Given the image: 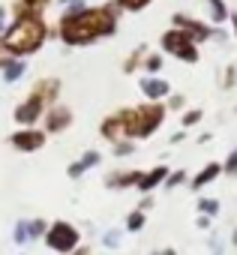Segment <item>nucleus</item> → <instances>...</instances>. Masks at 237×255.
<instances>
[{"label":"nucleus","instance_id":"26","mask_svg":"<svg viewBox=\"0 0 237 255\" xmlns=\"http://www.w3.org/2000/svg\"><path fill=\"white\" fill-rule=\"evenodd\" d=\"M102 243H105L108 249H114L117 243H120V231H105V237H102Z\"/></svg>","mask_w":237,"mask_h":255},{"label":"nucleus","instance_id":"7","mask_svg":"<svg viewBox=\"0 0 237 255\" xmlns=\"http://www.w3.org/2000/svg\"><path fill=\"white\" fill-rule=\"evenodd\" d=\"M12 147L15 150H21V153H33V150H42V144H45V132L42 129H18V132H12Z\"/></svg>","mask_w":237,"mask_h":255},{"label":"nucleus","instance_id":"29","mask_svg":"<svg viewBox=\"0 0 237 255\" xmlns=\"http://www.w3.org/2000/svg\"><path fill=\"white\" fill-rule=\"evenodd\" d=\"M150 207H153V198H150V195H147V198H144V201H141V204H138V210H141V213H144V210H150Z\"/></svg>","mask_w":237,"mask_h":255},{"label":"nucleus","instance_id":"27","mask_svg":"<svg viewBox=\"0 0 237 255\" xmlns=\"http://www.w3.org/2000/svg\"><path fill=\"white\" fill-rule=\"evenodd\" d=\"M120 3H123L126 9H144V6L150 3V0H120Z\"/></svg>","mask_w":237,"mask_h":255},{"label":"nucleus","instance_id":"11","mask_svg":"<svg viewBox=\"0 0 237 255\" xmlns=\"http://www.w3.org/2000/svg\"><path fill=\"white\" fill-rule=\"evenodd\" d=\"M99 159H102V156H99L96 150H87V153H84V156H81L78 162H72V165H69V171H66V174H69L72 180H78V177H81V174H84L87 168H93V165H99Z\"/></svg>","mask_w":237,"mask_h":255},{"label":"nucleus","instance_id":"6","mask_svg":"<svg viewBox=\"0 0 237 255\" xmlns=\"http://www.w3.org/2000/svg\"><path fill=\"white\" fill-rule=\"evenodd\" d=\"M162 45H165L174 57H180V60H189V63L198 60V51H195V45L189 42V36H186L183 30H168V33L162 36Z\"/></svg>","mask_w":237,"mask_h":255},{"label":"nucleus","instance_id":"33","mask_svg":"<svg viewBox=\"0 0 237 255\" xmlns=\"http://www.w3.org/2000/svg\"><path fill=\"white\" fill-rule=\"evenodd\" d=\"M153 255H177V252H174V249H162V252H159V249H156V252H153Z\"/></svg>","mask_w":237,"mask_h":255},{"label":"nucleus","instance_id":"14","mask_svg":"<svg viewBox=\"0 0 237 255\" xmlns=\"http://www.w3.org/2000/svg\"><path fill=\"white\" fill-rule=\"evenodd\" d=\"M174 21L183 27V33H189V36H195V39H207V36H210V30H207L204 24H198V21H189V18H183V15H177Z\"/></svg>","mask_w":237,"mask_h":255},{"label":"nucleus","instance_id":"34","mask_svg":"<svg viewBox=\"0 0 237 255\" xmlns=\"http://www.w3.org/2000/svg\"><path fill=\"white\" fill-rule=\"evenodd\" d=\"M213 255H222V249H219V246H216V249H213Z\"/></svg>","mask_w":237,"mask_h":255},{"label":"nucleus","instance_id":"24","mask_svg":"<svg viewBox=\"0 0 237 255\" xmlns=\"http://www.w3.org/2000/svg\"><path fill=\"white\" fill-rule=\"evenodd\" d=\"M12 240H15V243H27V240H30V237H27V222H18V225H15Z\"/></svg>","mask_w":237,"mask_h":255},{"label":"nucleus","instance_id":"9","mask_svg":"<svg viewBox=\"0 0 237 255\" xmlns=\"http://www.w3.org/2000/svg\"><path fill=\"white\" fill-rule=\"evenodd\" d=\"M141 180V171H117V174H108L105 177V186L108 189H129Z\"/></svg>","mask_w":237,"mask_h":255},{"label":"nucleus","instance_id":"22","mask_svg":"<svg viewBox=\"0 0 237 255\" xmlns=\"http://www.w3.org/2000/svg\"><path fill=\"white\" fill-rule=\"evenodd\" d=\"M207 3H210L213 21H225V18H228V12H225V6H222V0H207Z\"/></svg>","mask_w":237,"mask_h":255},{"label":"nucleus","instance_id":"31","mask_svg":"<svg viewBox=\"0 0 237 255\" xmlns=\"http://www.w3.org/2000/svg\"><path fill=\"white\" fill-rule=\"evenodd\" d=\"M159 63H162V60H159V57H150V60H147V69H150V72H153V69H159Z\"/></svg>","mask_w":237,"mask_h":255},{"label":"nucleus","instance_id":"20","mask_svg":"<svg viewBox=\"0 0 237 255\" xmlns=\"http://www.w3.org/2000/svg\"><path fill=\"white\" fill-rule=\"evenodd\" d=\"M144 222H147V219H144V213H141V210H132V213L126 216V231H141V228H144Z\"/></svg>","mask_w":237,"mask_h":255},{"label":"nucleus","instance_id":"13","mask_svg":"<svg viewBox=\"0 0 237 255\" xmlns=\"http://www.w3.org/2000/svg\"><path fill=\"white\" fill-rule=\"evenodd\" d=\"M141 90L150 96V99H162L168 93V84L162 78H141Z\"/></svg>","mask_w":237,"mask_h":255},{"label":"nucleus","instance_id":"1","mask_svg":"<svg viewBox=\"0 0 237 255\" xmlns=\"http://www.w3.org/2000/svg\"><path fill=\"white\" fill-rule=\"evenodd\" d=\"M114 27H117V15H114L111 6H102V9H81V12L63 15L60 39L69 42V45H84V42H93V39H99V36L114 33Z\"/></svg>","mask_w":237,"mask_h":255},{"label":"nucleus","instance_id":"16","mask_svg":"<svg viewBox=\"0 0 237 255\" xmlns=\"http://www.w3.org/2000/svg\"><path fill=\"white\" fill-rule=\"evenodd\" d=\"M102 135H105L108 141H117V138L123 135V126H120V117H117V114H114V117H108V120L102 123Z\"/></svg>","mask_w":237,"mask_h":255},{"label":"nucleus","instance_id":"32","mask_svg":"<svg viewBox=\"0 0 237 255\" xmlns=\"http://www.w3.org/2000/svg\"><path fill=\"white\" fill-rule=\"evenodd\" d=\"M69 255H90V249H87V246H78V249H75V252H69Z\"/></svg>","mask_w":237,"mask_h":255},{"label":"nucleus","instance_id":"19","mask_svg":"<svg viewBox=\"0 0 237 255\" xmlns=\"http://www.w3.org/2000/svg\"><path fill=\"white\" fill-rule=\"evenodd\" d=\"M198 210L213 219V216L219 213V201H216V198H198Z\"/></svg>","mask_w":237,"mask_h":255},{"label":"nucleus","instance_id":"10","mask_svg":"<svg viewBox=\"0 0 237 255\" xmlns=\"http://www.w3.org/2000/svg\"><path fill=\"white\" fill-rule=\"evenodd\" d=\"M165 177H168V168H165V165H156V168H150L147 174H141V180H138L135 186H138V192H150V189H156L159 183H165Z\"/></svg>","mask_w":237,"mask_h":255},{"label":"nucleus","instance_id":"30","mask_svg":"<svg viewBox=\"0 0 237 255\" xmlns=\"http://www.w3.org/2000/svg\"><path fill=\"white\" fill-rule=\"evenodd\" d=\"M195 225H198V228H210V216H204V213H201V216H198V222H195Z\"/></svg>","mask_w":237,"mask_h":255},{"label":"nucleus","instance_id":"28","mask_svg":"<svg viewBox=\"0 0 237 255\" xmlns=\"http://www.w3.org/2000/svg\"><path fill=\"white\" fill-rule=\"evenodd\" d=\"M198 120H201V111H189V114L183 117V126H195Z\"/></svg>","mask_w":237,"mask_h":255},{"label":"nucleus","instance_id":"12","mask_svg":"<svg viewBox=\"0 0 237 255\" xmlns=\"http://www.w3.org/2000/svg\"><path fill=\"white\" fill-rule=\"evenodd\" d=\"M219 174H222V165H219V162H210V165H204V168H201V171L192 177V189H195V192H198V189H204V186H207V183H213Z\"/></svg>","mask_w":237,"mask_h":255},{"label":"nucleus","instance_id":"3","mask_svg":"<svg viewBox=\"0 0 237 255\" xmlns=\"http://www.w3.org/2000/svg\"><path fill=\"white\" fill-rule=\"evenodd\" d=\"M117 117H120V126H123L126 138H147L165 120V108L162 105H141V108H126Z\"/></svg>","mask_w":237,"mask_h":255},{"label":"nucleus","instance_id":"21","mask_svg":"<svg viewBox=\"0 0 237 255\" xmlns=\"http://www.w3.org/2000/svg\"><path fill=\"white\" fill-rule=\"evenodd\" d=\"M183 180H186V171H168V177H165L162 186H165V189H177Z\"/></svg>","mask_w":237,"mask_h":255},{"label":"nucleus","instance_id":"23","mask_svg":"<svg viewBox=\"0 0 237 255\" xmlns=\"http://www.w3.org/2000/svg\"><path fill=\"white\" fill-rule=\"evenodd\" d=\"M132 150H135L132 141H114V156H129Z\"/></svg>","mask_w":237,"mask_h":255},{"label":"nucleus","instance_id":"25","mask_svg":"<svg viewBox=\"0 0 237 255\" xmlns=\"http://www.w3.org/2000/svg\"><path fill=\"white\" fill-rule=\"evenodd\" d=\"M222 171H225V174H231V177H237V150H231V156L225 159Z\"/></svg>","mask_w":237,"mask_h":255},{"label":"nucleus","instance_id":"18","mask_svg":"<svg viewBox=\"0 0 237 255\" xmlns=\"http://www.w3.org/2000/svg\"><path fill=\"white\" fill-rule=\"evenodd\" d=\"M48 3H51V0H21V12H27V15H39Z\"/></svg>","mask_w":237,"mask_h":255},{"label":"nucleus","instance_id":"8","mask_svg":"<svg viewBox=\"0 0 237 255\" xmlns=\"http://www.w3.org/2000/svg\"><path fill=\"white\" fill-rule=\"evenodd\" d=\"M69 123H72V111H69L66 105H54V108L48 111V117H45V129H48V132H63Z\"/></svg>","mask_w":237,"mask_h":255},{"label":"nucleus","instance_id":"15","mask_svg":"<svg viewBox=\"0 0 237 255\" xmlns=\"http://www.w3.org/2000/svg\"><path fill=\"white\" fill-rule=\"evenodd\" d=\"M0 69H3V81H18L24 75V60H0Z\"/></svg>","mask_w":237,"mask_h":255},{"label":"nucleus","instance_id":"5","mask_svg":"<svg viewBox=\"0 0 237 255\" xmlns=\"http://www.w3.org/2000/svg\"><path fill=\"white\" fill-rule=\"evenodd\" d=\"M54 93H57V84H54V81H48L45 87H39L27 102H21V105L15 108V120H18V123H24V126L36 123V120H39V114H42V108H45V102H48Z\"/></svg>","mask_w":237,"mask_h":255},{"label":"nucleus","instance_id":"2","mask_svg":"<svg viewBox=\"0 0 237 255\" xmlns=\"http://www.w3.org/2000/svg\"><path fill=\"white\" fill-rule=\"evenodd\" d=\"M42 42H45V21L27 12H21L3 36V48L9 54H33Z\"/></svg>","mask_w":237,"mask_h":255},{"label":"nucleus","instance_id":"4","mask_svg":"<svg viewBox=\"0 0 237 255\" xmlns=\"http://www.w3.org/2000/svg\"><path fill=\"white\" fill-rule=\"evenodd\" d=\"M45 246H48L51 252H57V255H69V252H75V249L81 246V231H78L72 222L57 219V222H51L48 231H45Z\"/></svg>","mask_w":237,"mask_h":255},{"label":"nucleus","instance_id":"17","mask_svg":"<svg viewBox=\"0 0 237 255\" xmlns=\"http://www.w3.org/2000/svg\"><path fill=\"white\" fill-rule=\"evenodd\" d=\"M45 231H48V222H45V219H30V222H27V237H30V240L45 237Z\"/></svg>","mask_w":237,"mask_h":255}]
</instances>
